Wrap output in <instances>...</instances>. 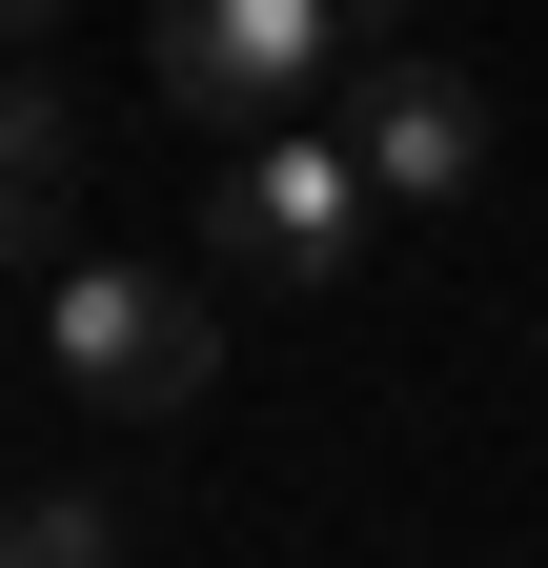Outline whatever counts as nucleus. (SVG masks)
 <instances>
[{
  "mask_svg": "<svg viewBox=\"0 0 548 568\" xmlns=\"http://www.w3.org/2000/svg\"><path fill=\"white\" fill-rule=\"evenodd\" d=\"M366 21H406V0H143V61H163V102L203 142H244V122H305L346 82Z\"/></svg>",
  "mask_w": 548,
  "mask_h": 568,
  "instance_id": "2",
  "label": "nucleus"
},
{
  "mask_svg": "<svg viewBox=\"0 0 548 568\" xmlns=\"http://www.w3.org/2000/svg\"><path fill=\"white\" fill-rule=\"evenodd\" d=\"M41 21H61V0H0V41H41Z\"/></svg>",
  "mask_w": 548,
  "mask_h": 568,
  "instance_id": "7",
  "label": "nucleus"
},
{
  "mask_svg": "<svg viewBox=\"0 0 548 568\" xmlns=\"http://www.w3.org/2000/svg\"><path fill=\"white\" fill-rule=\"evenodd\" d=\"M41 345H61L82 406H203V366H224V325H203L183 264H82V244L41 264Z\"/></svg>",
  "mask_w": 548,
  "mask_h": 568,
  "instance_id": "3",
  "label": "nucleus"
},
{
  "mask_svg": "<svg viewBox=\"0 0 548 568\" xmlns=\"http://www.w3.org/2000/svg\"><path fill=\"white\" fill-rule=\"evenodd\" d=\"M346 142H366V183L406 203V224L488 203V82H467L447 41H406V21H366V41H346Z\"/></svg>",
  "mask_w": 548,
  "mask_h": 568,
  "instance_id": "4",
  "label": "nucleus"
},
{
  "mask_svg": "<svg viewBox=\"0 0 548 568\" xmlns=\"http://www.w3.org/2000/svg\"><path fill=\"white\" fill-rule=\"evenodd\" d=\"M0 102H21V41H0Z\"/></svg>",
  "mask_w": 548,
  "mask_h": 568,
  "instance_id": "8",
  "label": "nucleus"
},
{
  "mask_svg": "<svg viewBox=\"0 0 548 568\" xmlns=\"http://www.w3.org/2000/svg\"><path fill=\"white\" fill-rule=\"evenodd\" d=\"M61 224H82V102L21 61V102H0V264H61Z\"/></svg>",
  "mask_w": 548,
  "mask_h": 568,
  "instance_id": "5",
  "label": "nucleus"
},
{
  "mask_svg": "<svg viewBox=\"0 0 548 568\" xmlns=\"http://www.w3.org/2000/svg\"><path fill=\"white\" fill-rule=\"evenodd\" d=\"M0 568H122L102 487H0Z\"/></svg>",
  "mask_w": 548,
  "mask_h": 568,
  "instance_id": "6",
  "label": "nucleus"
},
{
  "mask_svg": "<svg viewBox=\"0 0 548 568\" xmlns=\"http://www.w3.org/2000/svg\"><path fill=\"white\" fill-rule=\"evenodd\" d=\"M366 224H386V183H366L346 122H244L224 183H203V264H224L244 305H325V284L366 264Z\"/></svg>",
  "mask_w": 548,
  "mask_h": 568,
  "instance_id": "1",
  "label": "nucleus"
}]
</instances>
